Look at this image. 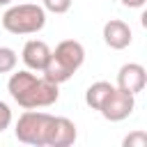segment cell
<instances>
[{
  "label": "cell",
  "mask_w": 147,
  "mask_h": 147,
  "mask_svg": "<svg viewBox=\"0 0 147 147\" xmlns=\"http://www.w3.org/2000/svg\"><path fill=\"white\" fill-rule=\"evenodd\" d=\"M7 90H9L11 99H14L21 108H25V110L48 108V106H53V103L60 99L57 83H51L48 78L37 76V74L30 71V69L14 71V74L9 76Z\"/></svg>",
  "instance_id": "obj_1"
},
{
  "label": "cell",
  "mask_w": 147,
  "mask_h": 147,
  "mask_svg": "<svg viewBox=\"0 0 147 147\" xmlns=\"http://www.w3.org/2000/svg\"><path fill=\"white\" fill-rule=\"evenodd\" d=\"M85 62V48L76 39H64L51 51V60L44 67L41 76L48 78L51 83H67Z\"/></svg>",
  "instance_id": "obj_2"
},
{
  "label": "cell",
  "mask_w": 147,
  "mask_h": 147,
  "mask_svg": "<svg viewBox=\"0 0 147 147\" xmlns=\"http://www.w3.org/2000/svg\"><path fill=\"white\" fill-rule=\"evenodd\" d=\"M46 25V9L34 2L11 5L2 14V28L11 34H34Z\"/></svg>",
  "instance_id": "obj_3"
},
{
  "label": "cell",
  "mask_w": 147,
  "mask_h": 147,
  "mask_svg": "<svg viewBox=\"0 0 147 147\" xmlns=\"http://www.w3.org/2000/svg\"><path fill=\"white\" fill-rule=\"evenodd\" d=\"M51 113H44V110H25L18 122H16V129H14V136L18 142H25V145H32V147H46V131H48V124H51Z\"/></svg>",
  "instance_id": "obj_4"
},
{
  "label": "cell",
  "mask_w": 147,
  "mask_h": 147,
  "mask_svg": "<svg viewBox=\"0 0 147 147\" xmlns=\"http://www.w3.org/2000/svg\"><path fill=\"white\" fill-rule=\"evenodd\" d=\"M133 108H136V94H129V92H124V90H119L115 85V90L101 103L99 113L108 122H122V119H126L133 113Z\"/></svg>",
  "instance_id": "obj_5"
},
{
  "label": "cell",
  "mask_w": 147,
  "mask_h": 147,
  "mask_svg": "<svg viewBox=\"0 0 147 147\" xmlns=\"http://www.w3.org/2000/svg\"><path fill=\"white\" fill-rule=\"evenodd\" d=\"M78 138L76 124L69 117H51L48 131H46V147H69Z\"/></svg>",
  "instance_id": "obj_6"
},
{
  "label": "cell",
  "mask_w": 147,
  "mask_h": 147,
  "mask_svg": "<svg viewBox=\"0 0 147 147\" xmlns=\"http://www.w3.org/2000/svg\"><path fill=\"white\" fill-rule=\"evenodd\" d=\"M145 85H147V71L142 64L126 62L119 67V71H117V87L119 90H124L129 94H138L145 90Z\"/></svg>",
  "instance_id": "obj_7"
},
{
  "label": "cell",
  "mask_w": 147,
  "mask_h": 147,
  "mask_svg": "<svg viewBox=\"0 0 147 147\" xmlns=\"http://www.w3.org/2000/svg\"><path fill=\"white\" fill-rule=\"evenodd\" d=\"M103 41L113 51H124V48L131 46L133 32H131L129 23H124L119 18H110V21L103 23Z\"/></svg>",
  "instance_id": "obj_8"
},
{
  "label": "cell",
  "mask_w": 147,
  "mask_h": 147,
  "mask_svg": "<svg viewBox=\"0 0 147 147\" xmlns=\"http://www.w3.org/2000/svg\"><path fill=\"white\" fill-rule=\"evenodd\" d=\"M21 60H23V64H25L30 71H39V74H41L44 67H46L48 60H51V48H48V44L41 41V39H30V41H25V46H23Z\"/></svg>",
  "instance_id": "obj_9"
},
{
  "label": "cell",
  "mask_w": 147,
  "mask_h": 147,
  "mask_svg": "<svg viewBox=\"0 0 147 147\" xmlns=\"http://www.w3.org/2000/svg\"><path fill=\"white\" fill-rule=\"evenodd\" d=\"M113 90H115L113 83H108V80H96V83H92V85L87 87V92H85V103H87L92 110H99L101 103L106 101V96H108Z\"/></svg>",
  "instance_id": "obj_10"
},
{
  "label": "cell",
  "mask_w": 147,
  "mask_h": 147,
  "mask_svg": "<svg viewBox=\"0 0 147 147\" xmlns=\"http://www.w3.org/2000/svg\"><path fill=\"white\" fill-rule=\"evenodd\" d=\"M16 62H18L16 51L9 46H0V74H11L16 69Z\"/></svg>",
  "instance_id": "obj_11"
},
{
  "label": "cell",
  "mask_w": 147,
  "mask_h": 147,
  "mask_svg": "<svg viewBox=\"0 0 147 147\" xmlns=\"http://www.w3.org/2000/svg\"><path fill=\"white\" fill-rule=\"evenodd\" d=\"M74 0H41V7L51 14H67Z\"/></svg>",
  "instance_id": "obj_12"
},
{
  "label": "cell",
  "mask_w": 147,
  "mask_h": 147,
  "mask_svg": "<svg viewBox=\"0 0 147 147\" xmlns=\"http://www.w3.org/2000/svg\"><path fill=\"white\" fill-rule=\"evenodd\" d=\"M122 145H124V147H147V133L138 129V131L129 133V136L122 140Z\"/></svg>",
  "instance_id": "obj_13"
},
{
  "label": "cell",
  "mask_w": 147,
  "mask_h": 147,
  "mask_svg": "<svg viewBox=\"0 0 147 147\" xmlns=\"http://www.w3.org/2000/svg\"><path fill=\"white\" fill-rule=\"evenodd\" d=\"M9 124H11V108L5 101H0V133L9 129Z\"/></svg>",
  "instance_id": "obj_14"
},
{
  "label": "cell",
  "mask_w": 147,
  "mask_h": 147,
  "mask_svg": "<svg viewBox=\"0 0 147 147\" xmlns=\"http://www.w3.org/2000/svg\"><path fill=\"white\" fill-rule=\"evenodd\" d=\"M119 2H122L124 7H129V9H140L147 0H119Z\"/></svg>",
  "instance_id": "obj_15"
},
{
  "label": "cell",
  "mask_w": 147,
  "mask_h": 147,
  "mask_svg": "<svg viewBox=\"0 0 147 147\" xmlns=\"http://www.w3.org/2000/svg\"><path fill=\"white\" fill-rule=\"evenodd\" d=\"M7 5H11V0H0V7H7Z\"/></svg>",
  "instance_id": "obj_16"
}]
</instances>
